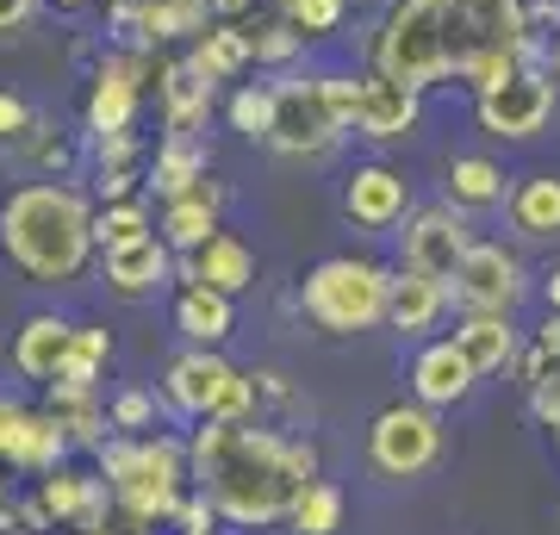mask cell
Listing matches in <instances>:
<instances>
[{"label":"cell","mask_w":560,"mask_h":535,"mask_svg":"<svg viewBox=\"0 0 560 535\" xmlns=\"http://www.w3.org/2000/svg\"><path fill=\"white\" fill-rule=\"evenodd\" d=\"M517 62H548V32L529 25L523 0H386L368 32V69L411 88L504 81Z\"/></svg>","instance_id":"cell-1"},{"label":"cell","mask_w":560,"mask_h":535,"mask_svg":"<svg viewBox=\"0 0 560 535\" xmlns=\"http://www.w3.org/2000/svg\"><path fill=\"white\" fill-rule=\"evenodd\" d=\"M187 461H194V486L237 530L293 523L305 486L318 479V449L305 437L268 430L261 417H243V423L206 417L200 430L187 437Z\"/></svg>","instance_id":"cell-2"},{"label":"cell","mask_w":560,"mask_h":535,"mask_svg":"<svg viewBox=\"0 0 560 535\" xmlns=\"http://www.w3.org/2000/svg\"><path fill=\"white\" fill-rule=\"evenodd\" d=\"M94 212L75 181H25L0 199V256L38 287H75L101 249Z\"/></svg>","instance_id":"cell-3"},{"label":"cell","mask_w":560,"mask_h":535,"mask_svg":"<svg viewBox=\"0 0 560 535\" xmlns=\"http://www.w3.org/2000/svg\"><path fill=\"white\" fill-rule=\"evenodd\" d=\"M355 106H361L355 69H318V75L275 81V131H268V150L275 156H293V162L330 156L355 131Z\"/></svg>","instance_id":"cell-4"},{"label":"cell","mask_w":560,"mask_h":535,"mask_svg":"<svg viewBox=\"0 0 560 535\" xmlns=\"http://www.w3.org/2000/svg\"><path fill=\"white\" fill-rule=\"evenodd\" d=\"M101 461V479L113 486V504L138 523H175L180 498H187V479H194V461H187V442L175 437H113L94 449Z\"/></svg>","instance_id":"cell-5"},{"label":"cell","mask_w":560,"mask_h":535,"mask_svg":"<svg viewBox=\"0 0 560 535\" xmlns=\"http://www.w3.org/2000/svg\"><path fill=\"white\" fill-rule=\"evenodd\" d=\"M393 305V268L374 256H324L300 280V312L318 324L324 337H368L386 324Z\"/></svg>","instance_id":"cell-6"},{"label":"cell","mask_w":560,"mask_h":535,"mask_svg":"<svg viewBox=\"0 0 560 535\" xmlns=\"http://www.w3.org/2000/svg\"><path fill=\"white\" fill-rule=\"evenodd\" d=\"M162 398H168L175 417H194V423H206V417H224V423L256 417V380L231 368L219 349H187V356L168 361Z\"/></svg>","instance_id":"cell-7"},{"label":"cell","mask_w":560,"mask_h":535,"mask_svg":"<svg viewBox=\"0 0 560 535\" xmlns=\"http://www.w3.org/2000/svg\"><path fill=\"white\" fill-rule=\"evenodd\" d=\"M560 113V81L548 75V62H517L504 81L474 88V125L499 143H529L541 138Z\"/></svg>","instance_id":"cell-8"},{"label":"cell","mask_w":560,"mask_h":535,"mask_svg":"<svg viewBox=\"0 0 560 535\" xmlns=\"http://www.w3.org/2000/svg\"><path fill=\"white\" fill-rule=\"evenodd\" d=\"M442 417L423 398H399L368 423V467L381 479H418L442 461Z\"/></svg>","instance_id":"cell-9"},{"label":"cell","mask_w":560,"mask_h":535,"mask_svg":"<svg viewBox=\"0 0 560 535\" xmlns=\"http://www.w3.org/2000/svg\"><path fill=\"white\" fill-rule=\"evenodd\" d=\"M143 88H150V50L138 44H119L94 62L88 75V138H113V131H138V113H143Z\"/></svg>","instance_id":"cell-10"},{"label":"cell","mask_w":560,"mask_h":535,"mask_svg":"<svg viewBox=\"0 0 560 535\" xmlns=\"http://www.w3.org/2000/svg\"><path fill=\"white\" fill-rule=\"evenodd\" d=\"M523 293H529V275H523V261L504 249V243L492 237H474V249H467V261L455 268V280H448V299H455L460 317L474 312H517Z\"/></svg>","instance_id":"cell-11"},{"label":"cell","mask_w":560,"mask_h":535,"mask_svg":"<svg viewBox=\"0 0 560 535\" xmlns=\"http://www.w3.org/2000/svg\"><path fill=\"white\" fill-rule=\"evenodd\" d=\"M474 249V231H467V212H455L448 199L436 206H418L399 231V268H418V275L455 280V268Z\"/></svg>","instance_id":"cell-12"},{"label":"cell","mask_w":560,"mask_h":535,"mask_svg":"<svg viewBox=\"0 0 560 535\" xmlns=\"http://www.w3.org/2000/svg\"><path fill=\"white\" fill-rule=\"evenodd\" d=\"M69 430L57 423L50 405H20V398H0V467H20V474H50L69 461Z\"/></svg>","instance_id":"cell-13"},{"label":"cell","mask_w":560,"mask_h":535,"mask_svg":"<svg viewBox=\"0 0 560 535\" xmlns=\"http://www.w3.org/2000/svg\"><path fill=\"white\" fill-rule=\"evenodd\" d=\"M423 125V88L411 81H393L381 69H361V106H355V138L386 150V143L418 138Z\"/></svg>","instance_id":"cell-14"},{"label":"cell","mask_w":560,"mask_h":535,"mask_svg":"<svg viewBox=\"0 0 560 535\" xmlns=\"http://www.w3.org/2000/svg\"><path fill=\"white\" fill-rule=\"evenodd\" d=\"M342 219L355 231H393L411 219V181L393 162H355L342 175Z\"/></svg>","instance_id":"cell-15"},{"label":"cell","mask_w":560,"mask_h":535,"mask_svg":"<svg viewBox=\"0 0 560 535\" xmlns=\"http://www.w3.org/2000/svg\"><path fill=\"white\" fill-rule=\"evenodd\" d=\"M38 504L50 511V523L57 530H75V535H88V530H106V516L119 511L113 504V486H106L101 474H81V467H50V474H38Z\"/></svg>","instance_id":"cell-16"},{"label":"cell","mask_w":560,"mask_h":535,"mask_svg":"<svg viewBox=\"0 0 560 535\" xmlns=\"http://www.w3.org/2000/svg\"><path fill=\"white\" fill-rule=\"evenodd\" d=\"M474 380H480V368L467 361V349H460L455 337H430L418 356H411V398H423L430 411L460 405V398L474 393Z\"/></svg>","instance_id":"cell-17"},{"label":"cell","mask_w":560,"mask_h":535,"mask_svg":"<svg viewBox=\"0 0 560 535\" xmlns=\"http://www.w3.org/2000/svg\"><path fill=\"white\" fill-rule=\"evenodd\" d=\"M101 268H106V293L113 299H156L162 287L180 275V256L162 243V231H156V237H143V243L106 249Z\"/></svg>","instance_id":"cell-18"},{"label":"cell","mask_w":560,"mask_h":535,"mask_svg":"<svg viewBox=\"0 0 560 535\" xmlns=\"http://www.w3.org/2000/svg\"><path fill=\"white\" fill-rule=\"evenodd\" d=\"M212 94H219V81H206L187 57L162 62V69H156L162 131H168V138H200L206 119H212Z\"/></svg>","instance_id":"cell-19"},{"label":"cell","mask_w":560,"mask_h":535,"mask_svg":"<svg viewBox=\"0 0 560 535\" xmlns=\"http://www.w3.org/2000/svg\"><path fill=\"white\" fill-rule=\"evenodd\" d=\"M511 181L517 175H504L499 156L467 150V156H448V168H442V199H448L455 212H467V219H480V212H504Z\"/></svg>","instance_id":"cell-20"},{"label":"cell","mask_w":560,"mask_h":535,"mask_svg":"<svg viewBox=\"0 0 560 535\" xmlns=\"http://www.w3.org/2000/svg\"><path fill=\"white\" fill-rule=\"evenodd\" d=\"M504 219L523 243H560V168H529L511 181Z\"/></svg>","instance_id":"cell-21"},{"label":"cell","mask_w":560,"mask_h":535,"mask_svg":"<svg viewBox=\"0 0 560 535\" xmlns=\"http://www.w3.org/2000/svg\"><path fill=\"white\" fill-rule=\"evenodd\" d=\"M180 280H200V287H219V293L237 299L256 287V249L237 231H219V237H206L200 249L180 256Z\"/></svg>","instance_id":"cell-22"},{"label":"cell","mask_w":560,"mask_h":535,"mask_svg":"<svg viewBox=\"0 0 560 535\" xmlns=\"http://www.w3.org/2000/svg\"><path fill=\"white\" fill-rule=\"evenodd\" d=\"M69 342H75V324H69V317L32 312L20 330H13V374L50 386V380L62 374V361H69Z\"/></svg>","instance_id":"cell-23"},{"label":"cell","mask_w":560,"mask_h":535,"mask_svg":"<svg viewBox=\"0 0 560 535\" xmlns=\"http://www.w3.org/2000/svg\"><path fill=\"white\" fill-rule=\"evenodd\" d=\"M219 212H224V187H219V181H200L194 194L162 199L156 231H162V243H168L175 256H187V249H200L206 237H219V231H224Z\"/></svg>","instance_id":"cell-24"},{"label":"cell","mask_w":560,"mask_h":535,"mask_svg":"<svg viewBox=\"0 0 560 535\" xmlns=\"http://www.w3.org/2000/svg\"><path fill=\"white\" fill-rule=\"evenodd\" d=\"M168 312H175V330L194 342V349H219V342L237 330V299L219 293V287H200V280H180Z\"/></svg>","instance_id":"cell-25"},{"label":"cell","mask_w":560,"mask_h":535,"mask_svg":"<svg viewBox=\"0 0 560 535\" xmlns=\"http://www.w3.org/2000/svg\"><path fill=\"white\" fill-rule=\"evenodd\" d=\"M448 312H455L448 280L418 275V268H393V305H386V324H393V330H405V337H423V330H436Z\"/></svg>","instance_id":"cell-26"},{"label":"cell","mask_w":560,"mask_h":535,"mask_svg":"<svg viewBox=\"0 0 560 535\" xmlns=\"http://www.w3.org/2000/svg\"><path fill=\"white\" fill-rule=\"evenodd\" d=\"M187 62L200 69L206 81H237L243 69H256V44H249V25L237 20H212L194 38V50H187Z\"/></svg>","instance_id":"cell-27"},{"label":"cell","mask_w":560,"mask_h":535,"mask_svg":"<svg viewBox=\"0 0 560 535\" xmlns=\"http://www.w3.org/2000/svg\"><path fill=\"white\" fill-rule=\"evenodd\" d=\"M455 342L467 349V361L480 368V380H486V374H504V368H517V356H523L517 324H511L504 312H474V317H460Z\"/></svg>","instance_id":"cell-28"},{"label":"cell","mask_w":560,"mask_h":535,"mask_svg":"<svg viewBox=\"0 0 560 535\" xmlns=\"http://www.w3.org/2000/svg\"><path fill=\"white\" fill-rule=\"evenodd\" d=\"M206 181V143L200 138H162L150 156V194L156 199H180Z\"/></svg>","instance_id":"cell-29"},{"label":"cell","mask_w":560,"mask_h":535,"mask_svg":"<svg viewBox=\"0 0 560 535\" xmlns=\"http://www.w3.org/2000/svg\"><path fill=\"white\" fill-rule=\"evenodd\" d=\"M44 405L57 411V423L69 430L75 449H101V442H113V417H106L101 393H62V386H44Z\"/></svg>","instance_id":"cell-30"},{"label":"cell","mask_w":560,"mask_h":535,"mask_svg":"<svg viewBox=\"0 0 560 535\" xmlns=\"http://www.w3.org/2000/svg\"><path fill=\"white\" fill-rule=\"evenodd\" d=\"M106 361H113V330H106V324H75L69 361H62V374L50 380V386H62V393H101Z\"/></svg>","instance_id":"cell-31"},{"label":"cell","mask_w":560,"mask_h":535,"mask_svg":"<svg viewBox=\"0 0 560 535\" xmlns=\"http://www.w3.org/2000/svg\"><path fill=\"white\" fill-rule=\"evenodd\" d=\"M94 237H101V256H106V249H125V243L156 237V212H150V199H143V194L106 199L101 212H94Z\"/></svg>","instance_id":"cell-32"},{"label":"cell","mask_w":560,"mask_h":535,"mask_svg":"<svg viewBox=\"0 0 560 535\" xmlns=\"http://www.w3.org/2000/svg\"><path fill=\"white\" fill-rule=\"evenodd\" d=\"M224 119H231V131H237V138L268 143V131H275V81H268V88L243 81L237 94L224 100Z\"/></svg>","instance_id":"cell-33"},{"label":"cell","mask_w":560,"mask_h":535,"mask_svg":"<svg viewBox=\"0 0 560 535\" xmlns=\"http://www.w3.org/2000/svg\"><path fill=\"white\" fill-rule=\"evenodd\" d=\"M249 44H256V69H293V62L305 57V44H312V38H305L300 25H287L275 13V20H261V25L249 20Z\"/></svg>","instance_id":"cell-34"},{"label":"cell","mask_w":560,"mask_h":535,"mask_svg":"<svg viewBox=\"0 0 560 535\" xmlns=\"http://www.w3.org/2000/svg\"><path fill=\"white\" fill-rule=\"evenodd\" d=\"M293 530H300V535H337L342 530V486L312 479L305 498H300V511H293Z\"/></svg>","instance_id":"cell-35"},{"label":"cell","mask_w":560,"mask_h":535,"mask_svg":"<svg viewBox=\"0 0 560 535\" xmlns=\"http://www.w3.org/2000/svg\"><path fill=\"white\" fill-rule=\"evenodd\" d=\"M555 368H560V312H548V317L536 324L529 349L517 356V380H523V386H541Z\"/></svg>","instance_id":"cell-36"},{"label":"cell","mask_w":560,"mask_h":535,"mask_svg":"<svg viewBox=\"0 0 560 535\" xmlns=\"http://www.w3.org/2000/svg\"><path fill=\"white\" fill-rule=\"evenodd\" d=\"M275 13L287 25H300L305 38H330L349 13V0H275Z\"/></svg>","instance_id":"cell-37"},{"label":"cell","mask_w":560,"mask_h":535,"mask_svg":"<svg viewBox=\"0 0 560 535\" xmlns=\"http://www.w3.org/2000/svg\"><path fill=\"white\" fill-rule=\"evenodd\" d=\"M106 417H113V437H143L156 423V398L143 393V386H125V393L106 398Z\"/></svg>","instance_id":"cell-38"},{"label":"cell","mask_w":560,"mask_h":535,"mask_svg":"<svg viewBox=\"0 0 560 535\" xmlns=\"http://www.w3.org/2000/svg\"><path fill=\"white\" fill-rule=\"evenodd\" d=\"M38 125H44V119L32 113V100L13 94V88H0V143H7V150H20V143L38 131Z\"/></svg>","instance_id":"cell-39"},{"label":"cell","mask_w":560,"mask_h":535,"mask_svg":"<svg viewBox=\"0 0 560 535\" xmlns=\"http://www.w3.org/2000/svg\"><path fill=\"white\" fill-rule=\"evenodd\" d=\"M175 530H180V535H212V530H219V504H212V498H206L200 486H194V492L180 498Z\"/></svg>","instance_id":"cell-40"},{"label":"cell","mask_w":560,"mask_h":535,"mask_svg":"<svg viewBox=\"0 0 560 535\" xmlns=\"http://www.w3.org/2000/svg\"><path fill=\"white\" fill-rule=\"evenodd\" d=\"M529 417H536L541 430L555 437V449H560V368L541 380V386H529Z\"/></svg>","instance_id":"cell-41"},{"label":"cell","mask_w":560,"mask_h":535,"mask_svg":"<svg viewBox=\"0 0 560 535\" xmlns=\"http://www.w3.org/2000/svg\"><path fill=\"white\" fill-rule=\"evenodd\" d=\"M249 380H256V417L261 411H287V405H293L287 374H275V368H249Z\"/></svg>","instance_id":"cell-42"},{"label":"cell","mask_w":560,"mask_h":535,"mask_svg":"<svg viewBox=\"0 0 560 535\" xmlns=\"http://www.w3.org/2000/svg\"><path fill=\"white\" fill-rule=\"evenodd\" d=\"M38 7H50V0H0V38H20V32H32Z\"/></svg>","instance_id":"cell-43"},{"label":"cell","mask_w":560,"mask_h":535,"mask_svg":"<svg viewBox=\"0 0 560 535\" xmlns=\"http://www.w3.org/2000/svg\"><path fill=\"white\" fill-rule=\"evenodd\" d=\"M88 535H156V523H138V516L113 511V516H106V530H88Z\"/></svg>","instance_id":"cell-44"},{"label":"cell","mask_w":560,"mask_h":535,"mask_svg":"<svg viewBox=\"0 0 560 535\" xmlns=\"http://www.w3.org/2000/svg\"><path fill=\"white\" fill-rule=\"evenodd\" d=\"M212 13H219V20H237V25H249V13H256V0H212Z\"/></svg>","instance_id":"cell-45"},{"label":"cell","mask_w":560,"mask_h":535,"mask_svg":"<svg viewBox=\"0 0 560 535\" xmlns=\"http://www.w3.org/2000/svg\"><path fill=\"white\" fill-rule=\"evenodd\" d=\"M541 299H548V312H560V268H548V275H541Z\"/></svg>","instance_id":"cell-46"},{"label":"cell","mask_w":560,"mask_h":535,"mask_svg":"<svg viewBox=\"0 0 560 535\" xmlns=\"http://www.w3.org/2000/svg\"><path fill=\"white\" fill-rule=\"evenodd\" d=\"M548 75L560 81V32H555V38H548Z\"/></svg>","instance_id":"cell-47"},{"label":"cell","mask_w":560,"mask_h":535,"mask_svg":"<svg viewBox=\"0 0 560 535\" xmlns=\"http://www.w3.org/2000/svg\"><path fill=\"white\" fill-rule=\"evenodd\" d=\"M57 13H81V7H101V0H50Z\"/></svg>","instance_id":"cell-48"},{"label":"cell","mask_w":560,"mask_h":535,"mask_svg":"<svg viewBox=\"0 0 560 535\" xmlns=\"http://www.w3.org/2000/svg\"><path fill=\"white\" fill-rule=\"evenodd\" d=\"M7 498H13V486H7V467H0V504H7Z\"/></svg>","instance_id":"cell-49"},{"label":"cell","mask_w":560,"mask_h":535,"mask_svg":"<svg viewBox=\"0 0 560 535\" xmlns=\"http://www.w3.org/2000/svg\"><path fill=\"white\" fill-rule=\"evenodd\" d=\"M349 7H386V0H349Z\"/></svg>","instance_id":"cell-50"}]
</instances>
